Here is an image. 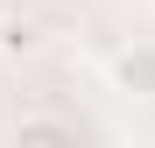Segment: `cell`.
<instances>
[{
    "mask_svg": "<svg viewBox=\"0 0 155 148\" xmlns=\"http://www.w3.org/2000/svg\"><path fill=\"white\" fill-rule=\"evenodd\" d=\"M14 148H85V141H78V127L64 113H28L14 127Z\"/></svg>",
    "mask_w": 155,
    "mask_h": 148,
    "instance_id": "obj_1",
    "label": "cell"
},
{
    "mask_svg": "<svg viewBox=\"0 0 155 148\" xmlns=\"http://www.w3.org/2000/svg\"><path fill=\"white\" fill-rule=\"evenodd\" d=\"M35 42H42V35H35V21H28V14H7V21H0V49H14V57H28Z\"/></svg>",
    "mask_w": 155,
    "mask_h": 148,
    "instance_id": "obj_2",
    "label": "cell"
},
{
    "mask_svg": "<svg viewBox=\"0 0 155 148\" xmlns=\"http://www.w3.org/2000/svg\"><path fill=\"white\" fill-rule=\"evenodd\" d=\"M49 7H64V14H85V7H92V0H49Z\"/></svg>",
    "mask_w": 155,
    "mask_h": 148,
    "instance_id": "obj_3",
    "label": "cell"
}]
</instances>
